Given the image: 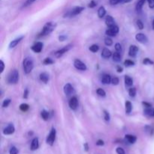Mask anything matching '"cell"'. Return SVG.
<instances>
[{"label":"cell","mask_w":154,"mask_h":154,"mask_svg":"<svg viewBox=\"0 0 154 154\" xmlns=\"http://www.w3.org/2000/svg\"><path fill=\"white\" fill-rule=\"evenodd\" d=\"M39 78L45 84H47L50 80L49 75L48 73H46V72H42V73H41L40 75H39Z\"/></svg>","instance_id":"19"},{"label":"cell","mask_w":154,"mask_h":154,"mask_svg":"<svg viewBox=\"0 0 154 154\" xmlns=\"http://www.w3.org/2000/svg\"><path fill=\"white\" fill-rule=\"evenodd\" d=\"M41 116H42V119L45 121L49 120V117H50V113L48 111H47L46 110H43V111L41 112Z\"/></svg>","instance_id":"28"},{"label":"cell","mask_w":154,"mask_h":154,"mask_svg":"<svg viewBox=\"0 0 154 154\" xmlns=\"http://www.w3.org/2000/svg\"><path fill=\"white\" fill-rule=\"evenodd\" d=\"M43 43L42 42H36L34 45L31 47V50L35 53H40L43 49Z\"/></svg>","instance_id":"13"},{"label":"cell","mask_w":154,"mask_h":154,"mask_svg":"<svg viewBox=\"0 0 154 154\" xmlns=\"http://www.w3.org/2000/svg\"><path fill=\"white\" fill-rule=\"evenodd\" d=\"M10 154H17L18 153V150L17 149L16 147H12L10 149Z\"/></svg>","instance_id":"44"},{"label":"cell","mask_w":154,"mask_h":154,"mask_svg":"<svg viewBox=\"0 0 154 154\" xmlns=\"http://www.w3.org/2000/svg\"><path fill=\"white\" fill-rule=\"evenodd\" d=\"M104 118L106 121H110V119H111V117H110V114L106 111V110H104Z\"/></svg>","instance_id":"40"},{"label":"cell","mask_w":154,"mask_h":154,"mask_svg":"<svg viewBox=\"0 0 154 154\" xmlns=\"http://www.w3.org/2000/svg\"><path fill=\"white\" fill-rule=\"evenodd\" d=\"M112 57H113V60H114V62H116V63H120L122 60L121 55H120V53L117 52V51H116L115 53L113 54Z\"/></svg>","instance_id":"26"},{"label":"cell","mask_w":154,"mask_h":154,"mask_svg":"<svg viewBox=\"0 0 154 154\" xmlns=\"http://www.w3.org/2000/svg\"><path fill=\"white\" fill-rule=\"evenodd\" d=\"M39 147V142H38V138H35L32 141L31 143V150H36Z\"/></svg>","instance_id":"21"},{"label":"cell","mask_w":154,"mask_h":154,"mask_svg":"<svg viewBox=\"0 0 154 154\" xmlns=\"http://www.w3.org/2000/svg\"><path fill=\"white\" fill-rule=\"evenodd\" d=\"M89 50H90L91 52L96 53V52H98V51H99V45H91V46L90 47Z\"/></svg>","instance_id":"32"},{"label":"cell","mask_w":154,"mask_h":154,"mask_svg":"<svg viewBox=\"0 0 154 154\" xmlns=\"http://www.w3.org/2000/svg\"><path fill=\"white\" fill-rule=\"evenodd\" d=\"M144 114L146 116H148V117H154V108H145L144 111Z\"/></svg>","instance_id":"25"},{"label":"cell","mask_w":154,"mask_h":154,"mask_svg":"<svg viewBox=\"0 0 154 154\" xmlns=\"http://www.w3.org/2000/svg\"><path fill=\"white\" fill-rule=\"evenodd\" d=\"M96 93H97L99 96H101V97H105V96H106V93H105V90L102 88L97 89Z\"/></svg>","instance_id":"31"},{"label":"cell","mask_w":154,"mask_h":154,"mask_svg":"<svg viewBox=\"0 0 154 154\" xmlns=\"http://www.w3.org/2000/svg\"><path fill=\"white\" fill-rule=\"evenodd\" d=\"M20 78L19 72L16 69L12 70L10 73L8 74L7 77V82L9 84H16L18 82Z\"/></svg>","instance_id":"2"},{"label":"cell","mask_w":154,"mask_h":154,"mask_svg":"<svg viewBox=\"0 0 154 154\" xmlns=\"http://www.w3.org/2000/svg\"><path fill=\"white\" fill-rule=\"evenodd\" d=\"M138 52V48L136 45H131L129 49V55L131 57H135Z\"/></svg>","instance_id":"14"},{"label":"cell","mask_w":154,"mask_h":154,"mask_svg":"<svg viewBox=\"0 0 154 154\" xmlns=\"http://www.w3.org/2000/svg\"><path fill=\"white\" fill-rule=\"evenodd\" d=\"M84 150H85L86 151H88V150H89L88 144H87V143H85V144H84Z\"/></svg>","instance_id":"56"},{"label":"cell","mask_w":154,"mask_h":154,"mask_svg":"<svg viewBox=\"0 0 154 154\" xmlns=\"http://www.w3.org/2000/svg\"><path fill=\"white\" fill-rule=\"evenodd\" d=\"M28 96H29V90L28 89H26L25 91H24L23 93V98L24 99H27V98H28Z\"/></svg>","instance_id":"52"},{"label":"cell","mask_w":154,"mask_h":154,"mask_svg":"<svg viewBox=\"0 0 154 154\" xmlns=\"http://www.w3.org/2000/svg\"><path fill=\"white\" fill-rule=\"evenodd\" d=\"M58 38L60 42H64V41H66L67 39V35H61L59 36Z\"/></svg>","instance_id":"46"},{"label":"cell","mask_w":154,"mask_h":154,"mask_svg":"<svg viewBox=\"0 0 154 154\" xmlns=\"http://www.w3.org/2000/svg\"><path fill=\"white\" fill-rule=\"evenodd\" d=\"M125 138H126V141L129 143H130V144H134V143H135V141H137L136 136L132 135H125Z\"/></svg>","instance_id":"22"},{"label":"cell","mask_w":154,"mask_h":154,"mask_svg":"<svg viewBox=\"0 0 154 154\" xmlns=\"http://www.w3.org/2000/svg\"><path fill=\"white\" fill-rule=\"evenodd\" d=\"M111 56H112V53H111V51H110L109 49H108V48H105L102 50V57H103V58L108 59V58H110Z\"/></svg>","instance_id":"20"},{"label":"cell","mask_w":154,"mask_h":154,"mask_svg":"<svg viewBox=\"0 0 154 154\" xmlns=\"http://www.w3.org/2000/svg\"><path fill=\"white\" fill-rule=\"evenodd\" d=\"M111 79H112V78H111V77L109 75H108V74H105V75H104L103 76H102L101 81H102V83L103 84L107 85V84H111Z\"/></svg>","instance_id":"17"},{"label":"cell","mask_w":154,"mask_h":154,"mask_svg":"<svg viewBox=\"0 0 154 154\" xmlns=\"http://www.w3.org/2000/svg\"><path fill=\"white\" fill-rule=\"evenodd\" d=\"M105 45L108 47L111 46L113 45L112 39L111 38H109V36L108 38H105Z\"/></svg>","instance_id":"35"},{"label":"cell","mask_w":154,"mask_h":154,"mask_svg":"<svg viewBox=\"0 0 154 154\" xmlns=\"http://www.w3.org/2000/svg\"><path fill=\"white\" fill-rule=\"evenodd\" d=\"M15 132V128L13 124H8L4 129H3V134L5 135H12Z\"/></svg>","instance_id":"10"},{"label":"cell","mask_w":154,"mask_h":154,"mask_svg":"<svg viewBox=\"0 0 154 154\" xmlns=\"http://www.w3.org/2000/svg\"><path fill=\"white\" fill-rule=\"evenodd\" d=\"M147 2V0H138L137 2L136 5H135V9L138 12H141L142 11L143 7H144V4Z\"/></svg>","instance_id":"18"},{"label":"cell","mask_w":154,"mask_h":154,"mask_svg":"<svg viewBox=\"0 0 154 154\" xmlns=\"http://www.w3.org/2000/svg\"><path fill=\"white\" fill-rule=\"evenodd\" d=\"M125 109H126V114H130L132 110V105L131 103V102L126 101V103H125Z\"/></svg>","instance_id":"27"},{"label":"cell","mask_w":154,"mask_h":154,"mask_svg":"<svg viewBox=\"0 0 154 154\" xmlns=\"http://www.w3.org/2000/svg\"><path fill=\"white\" fill-rule=\"evenodd\" d=\"M106 14V10H105L104 6H101L99 9H98V17L99 18H103Z\"/></svg>","instance_id":"23"},{"label":"cell","mask_w":154,"mask_h":154,"mask_svg":"<svg viewBox=\"0 0 154 154\" xmlns=\"http://www.w3.org/2000/svg\"><path fill=\"white\" fill-rule=\"evenodd\" d=\"M147 2L150 8H154V0H147Z\"/></svg>","instance_id":"48"},{"label":"cell","mask_w":154,"mask_h":154,"mask_svg":"<svg viewBox=\"0 0 154 154\" xmlns=\"http://www.w3.org/2000/svg\"><path fill=\"white\" fill-rule=\"evenodd\" d=\"M23 38H24V36L22 35V36H20V37L14 39L13 41H11V43L9 44V48H10V49H11V48H15V47H16L17 45L18 44H19L20 42L23 39Z\"/></svg>","instance_id":"15"},{"label":"cell","mask_w":154,"mask_h":154,"mask_svg":"<svg viewBox=\"0 0 154 154\" xmlns=\"http://www.w3.org/2000/svg\"><path fill=\"white\" fill-rule=\"evenodd\" d=\"M145 130L146 132H148L150 135H153V133L154 132V129L153 126H145Z\"/></svg>","instance_id":"36"},{"label":"cell","mask_w":154,"mask_h":154,"mask_svg":"<svg viewBox=\"0 0 154 154\" xmlns=\"http://www.w3.org/2000/svg\"><path fill=\"white\" fill-rule=\"evenodd\" d=\"M152 28H153V29L154 30V19L153 20V23H152Z\"/></svg>","instance_id":"57"},{"label":"cell","mask_w":154,"mask_h":154,"mask_svg":"<svg viewBox=\"0 0 154 154\" xmlns=\"http://www.w3.org/2000/svg\"><path fill=\"white\" fill-rule=\"evenodd\" d=\"M19 108L21 111H23V112H26V111H28L29 108V105L26 103H23L20 105Z\"/></svg>","instance_id":"29"},{"label":"cell","mask_w":154,"mask_h":154,"mask_svg":"<svg viewBox=\"0 0 154 154\" xmlns=\"http://www.w3.org/2000/svg\"><path fill=\"white\" fill-rule=\"evenodd\" d=\"M104 144H105V142H104V141H102V140L99 139V140H98L97 141H96V145L104 146Z\"/></svg>","instance_id":"51"},{"label":"cell","mask_w":154,"mask_h":154,"mask_svg":"<svg viewBox=\"0 0 154 154\" xmlns=\"http://www.w3.org/2000/svg\"><path fill=\"white\" fill-rule=\"evenodd\" d=\"M23 69L24 72L26 74H29L32 71L33 67H34V63H33L32 60L30 57H26L23 60Z\"/></svg>","instance_id":"3"},{"label":"cell","mask_w":154,"mask_h":154,"mask_svg":"<svg viewBox=\"0 0 154 154\" xmlns=\"http://www.w3.org/2000/svg\"><path fill=\"white\" fill-rule=\"evenodd\" d=\"M105 24L108 27H111L112 26L115 25V21H114V19L113 18L112 16H111V15L106 16V17H105Z\"/></svg>","instance_id":"16"},{"label":"cell","mask_w":154,"mask_h":154,"mask_svg":"<svg viewBox=\"0 0 154 154\" xmlns=\"http://www.w3.org/2000/svg\"><path fill=\"white\" fill-rule=\"evenodd\" d=\"M36 0H26L25 2V5H29L32 3H33L34 2H35Z\"/></svg>","instance_id":"54"},{"label":"cell","mask_w":154,"mask_h":154,"mask_svg":"<svg viewBox=\"0 0 154 154\" xmlns=\"http://www.w3.org/2000/svg\"><path fill=\"white\" fill-rule=\"evenodd\" d=\"M123 69L122 66H117V72H118V73H122V72H123Z\"/></svg>","instance_id":"53"},{"label":"cell","mask_w":154,"mask_h":154,"mask_svg":"<svg viewBox=\"0 0 154 154\" xmlns=\"http://www.w3.org/2000/svg\"><path fill=\"white\" fill-rule=\"evenodd\" d=\"M143 64L144 65H150V66H152V65H154V62L153 60H150V58H144V60H143Z\"/></svg>","instance_id":"34"},{"label":"cell","mask_w":154,"mask_h":154,"mask_svg":"<svg viewBox=\"0 0 154 154\" xmlns=\"http://www.w3.org/2000/svg\"><path fill=\"white\" fill-rule=\"evenodd\" d=\"M132 0H120V4H125V3L130 2Z\"/></svg>","instance_id":"55"},{"label":"cell","mask_w":154,"mask_h":154,"mask_svg":"<svg viewBox=\"0 0 154 154\" xmlns=\"http://www.w3.org/2000/svg\"><path fill=\"white\" fill-rule=\"evenodd\" d=\"M116 152H117V154H126V152L122 147H117L116 149Z\"/></svg>","instance_id":"45"},{"label":"cell","mask_w":154,"mask_h":154,"mask_svg":"<svg viewBox=\"0 0 154 154\" xmlns=\"http://www.w3.org/2000/svg\"><path fill=\"white\" fill-rule=\"evenodd\" d=\"M142 105L145 107V108H151L152 105L150 103H148V102H142Z\"/></svg>","instance_id":"50"},{"label":"cell","mask_w":154,"mask_h":154,"mask_svg":"<svg viewBox=\"0 0 154 154\" xmlns=\"http://www.w3.org/2000/svg\"><path fill=\"white\" fill-rule=\"evenodd\" d=\"M69 105L70 107V108L72 110H76L78 107V100L77 99V97L75 96H73V97L71 98V99L69 100Z\"/></svg>","instance_id":"11"},{"label":"cell","mask_w":154,"mask_h":154,"mask_svg":"<svg viewBox=\"0 0 154 154\" xmlns=\"http://www.w3.org/2000/svg\"><path fill=\"white\" fill-rule=\"evenodd\" d=\"M0 66H1V73H2L4 72V69H5V63L3 62V60H0Z\"/></svg>","instance_id":"49"},{"label":"cell","mask_w":154,"mask_h":154,"mask_svg":"<svg viewBox=\"0 0 154 154\" xmlns=\"http://www.w3.org/2000/svg\"><path fill=\"white\" fill-rule=\"evenodd\" d=\"M43 63L45 65H51L54 64V61L51 58H45V60L43 61Z\"/></svg>","instance_id":"37"},{"label":"cell","mask_w":154,"mask_h":154,"mask_svg":"<svg viewBox=\"0 0 154 154\" xmlns=\"http://www.w3.org/2000/svg\"><path fill=\"white\" fill-rule=\"evenodd\" d=\"M11 102V100L10 99H5L4 101H3L2 102V107L3 108H7L8 106L9 105H10Z\"/></svg>","instance_id":"39"},{"label":"cell","mask_w":154,"mask_h":154,"mask_svg":"<svg viewBox=\"0 0 154 154\" xmlns=\"http://www.w3.org/2000/svg\"><path fill=\"white\" fill-rule=\"evenodd\" d=\"M124 82L126 86H127V87H132V84H133V80L129 75H126L124 78Z\"/></svg>","instance_id":"24"},{"label":"cell","mask_w":154,"mask_h":154,"mask_svg":"<svg viewBox=\"0 0 154 154\" xmlns=\"http://www.w3.org/2000/svg\"><path fill=\"white\" fill-rule=\"evenodd\" d=\"M135 39H136V41H138V42H140L141 44H146L148 42V38L144 33H138V34H136Z\"/></svg>","instance_id":"9"},{"label":"cell","mask_w":154,"mask_h":154,"mask_svg":"<svg viewBox=\"0 0 154 154\" xmlns=\"http://www.w3.org/2000/svg\"><path fill=\"white\" fill-rule=\"evenodd\" d=\"M56 136H57V131L54 128H52V129L51 130V132L49 133V135L47 137V143H48L49 145L53 146L54 141L56 140Z\"/></svg>","instance_id":"5"},{"label":"cell","mask_w":154,"mask_h":154,"mask_svg":"<svg viewBox=\"0 0 154 154\" xmlns=\"http://www.w3.org/2000/svg\"><path fill=\"white\" fill-rule=\"evenodd\" d=\"M84 10V8L82 7V6H76V7H74L72 10L69 11L64 15V17H72L77 16L79 14H81Z\"/></svg>","instance_id":"4"},{"label":"cell","mask_w":154,"mask_h":154,"mask_svg":"<svg viewBox=\"0 0 154 154\" xmlns=\"http://www.w3.org/2000/svg\"><path fill=\"white\" fill-rule=\"evenodd\" d=\"M74 66H75V69H77L78 70L86 71L87 69V66H86L85 63H83L81 60H78V59H76V60L74 61Z\"/></svg>","instance_id":"8"},{"label":"cell","mask_w":154,"mask_h":154,"mask_svg":"<svg viewBox=\"0 0 154 154\" xmlns=\"http://www.w3.org/2000/svg\"><path fill=\"white\" fill-rule=\"evenodd\" d=\"M57 27V23L55 22H48L45 24V26L42 28V32L40 33V36H45L50 35Z\"/></svg>","instance_id":"1"},{"label":"cell","mask_w":154,"mask_h":154,"mask_svg":"<svg viewBox=\"0 0 154 154\" xmlns=\"http://www.w3.org/2000/svg\"><path fill=\"white\" fill-rule=\"evenodd\" d=\"M124 66H126V67H132V66H135V63H134L132 60H125L124 62Z\"/></svg>","instance_id":"33"},{"label":"cell","mask_w":154,"mask_h":154,"mask_svg":"<svg viewBox=\"0 0 154 154\" xmlns=\"http://www.w3.org/2000/svg\"><path fill=\"white\" fill-rule=\"evenodd\" d=\"M119 83H120V79H119L117 77H114V78L111 79V84L114 86L118 85Z\"/></svg>","instance_id":"38"},{"label":"cell","mask_w":154,"mask_h":154,"mask_svg":"<svg viewBox=\"0 0 154 154\" xmlns=\"http://www.w3.org/2000/svg\"><path fill=\"white\" fill-rule=\"evenodd\" d=\"M72 47L73 46H72V45H66V46L63 47V48H61L60 50L56 51L55 54H55V57H57V58H60V57H61L63 54H65L66 52H68L69 51H70V50L72 48Z\"/></svg>","instance_id":"7"},{"label":"cell","mask_w":154,"mask_h":154,"mask_svg":"<svg viewBox=\"0 0 154 154\" xmlns=\"http://www.w3.org/2000/svg\"><path fill=\"white\" fill-rule=\"evenodd\" d=\"M96 5H97V2H96L95 0H92V1L89 3L88 7L90 8H93L96 7Z\"/></svg>","instance_id":"42"},{"label":"cell","mask_w":154,"mask_h":154,"mask_svg":"<svg viewBox=\"0 0 154 154\" xmlns=\"http://www.w3.org/2000/svg\"><path fill=\"white\" fill-rule=\"evenodd\" d=\"M114 48H115L116 51H117V52H121L122 51V46L120 43L115 44V45H114Z\"/></svg>","instance_id":"43"},{"label":"cell","mask_w":154,"mask_h":154,"mask_svg":"<svg viewBox=\"0 0 154 154\" xmlns=\"http://www.w3.org/2000/svg\"><path fill=\"white\" fill-rule=\"evenodd\" d=\"M136 93H137V91H136V89H135V87H132V88H130L129 90V95L130 97L132 98L135 97Z\"/></svg>","instance_id":"30"},{"label":"cell","mask_w":154,"mask_h":154,"mask_svg":"<svg viewBox=\"0 0 154 154\" xmlns=\"http://www.w3.org/2000/svg\"><path fill=\"white\" fill-rule=\"evenodd\" d=\"M119 32V27L117 25H114L111 27H108V29L105 31V34L109 37H114L117 35V33Z\"/></svg>","instance_id":"6"},{"label":"cell","mask_w":154,"mask_h":154,"mask_svg":"<svg viewBox=\"0 0 154 154\" xmlns=\"http://www.w3.org/2000/svg\"><path fill=\"white\" fill-rule=\"evenodd\" d=\"M109 3L111 5H116L117 4H120V0H109Z\"/></svg>","instance_id":"47"},{"label":"cell","mask_w":154,"mask_h":154,"mask_svg":"<svg viewBox=\"0 0 154 154\" xmlns=\"http://www.w3.org/2000/svg\"><path fill=\"white\" fill-rule=\"evenodd\" d=\"M63 90H64V93L66 96H70V95L73 94L75 93V90H74L73 87L72 86L71 84H66V85L64 86V88H63Z\"/></svg>","instance_id":"12"},{"label":"cell","mask_w":154,"mask_h":154,"mask_svg":"<svg viewBox=\"0 0 154 154\" xmlns=\"http://www.w3.org/2000/svg\"><path fill=\"white\" fill-rule=\"evenodd\" d=\"M136 24H137V26L139 29H144V23H143L142 21L141 20H138L136 21Z\"/></svg>","instance_id":"41"}]
</instances>
